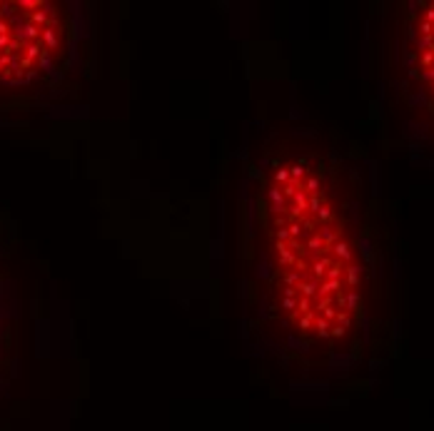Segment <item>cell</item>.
Segmentation results:
<instances>
[{"label":"cell","mask_w":434,"mask_h":431,"mask_svg":"<svg viewBox=\"0 0 434 431\" xmlns=\"http://www.w3.org/2000/svg\"><path fill=\"white\" fill-rule=\"evenodd\" d=\"M68 43L70 25L58 3L0 0V85L48 78L62 65Z\"/></svg>","instance_id":"2"},{"label":"cell","mask_w":434,"mask_h":431,"mask_svg":"<svg viewBox=\"0 0 434 431\" xmlns=\"http://www.w3.org/2000/svg\"><path fill=\"white\" fill-rule=\"evenodd\" d=\"M262 217L277 312L307 342L337 344L362 314L364 264L345 202L305 157L275 160Z\"/></svg>","instance_id":"1"},{"label":"cell","mask_w":434,"mask_h":431,"mask_svg":"<svg viewBox=\"0 0 434 431\" xmlns=\"http://www.w3.org/2000/svg\"><path fill=\"white\" fill-rule=\"evenodd\" d=\"M409 53L419 87L434 107V0L422 3L412 18Z\"/></svg>","instance_id":"3"}]
</instances>
